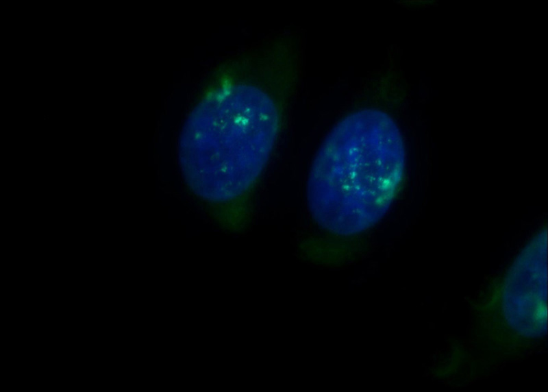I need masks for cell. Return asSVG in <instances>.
<instances>
[{
    "label": "cell",
    "mask_w": 548,
    "mask_h": 392,
    "mask_svg": "<svg viewBox=\"0 0 548 392\" xmlns=\"http://www.w3.org/2000/svg\"><path fill=\"white\" fill-rule=\"evenodd\" d=\"M403 139L393 120L375 109L342 119L312 162L307 201L316 223L340 236L375 225L395 200L405 173Z\"/></svg>",
    "instance_id": "obj_1"
},
{
    "label": "cell",
    "mask_w": 548,
    "mask_h": 392,
    "mask_svg": "<svg viewBox=\"0 0 548 392\" xmlns=\"http://www.w3.org/2000/svg\"><path fill=\"white\" fill-rule=\"evenodd\" d=\"M279 125L275 101L257 86L238 84L211 93L190 113L179 137L188 186L211 202L244 195L263 171Z\"/></svg>",
    "instance_id": "obj_2"
}]
</instances>
